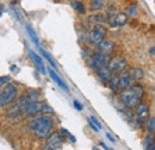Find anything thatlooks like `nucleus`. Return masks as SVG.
<instances>
[{"instance_id":"f257e3e1","label":"nucleus","mask_w":155,"mask_h":150,"mask_svg":"<svg viewBox=\"0 0 155 150\" xmlns=\"http://www.w3.org/2000/svg\"><path fill=\"white\" fill-rule=\"evenodd\" d=\"M143 95H144L143 87L140 83H133L129 87L120 91L119 98H120V101L128 109L131 110V109H135L140 103H142Z\"/></svg>"},{"instance_id":"f03ea898","label":"nucleus","mask_w":155,"mask_h":150,"mask_svg":"<svg viewBox=\"0 0 155 150\" xmlns=\"http://www.w3.org/2000/svg\"><path fill=\"white\" fill-rule=\"evenodd\" d=\"M28 128L38 138H47L49 136V133L51 132L53 128H54V120L50 116L44 114V116H41V117L32 118L28 123Z\"/></svg>"},{"instance_id":"7ed1b4c3","label":"nucleus","mask_w":155,"mask_h":150,"mask_svg":"<svg viewBox=\"0 0 155 150\" xmlns=\"http://www.w3.org/2000/svg\"><path fill=\"white\" fill-rule=\"evenodd\" d=\"M17 95V87L12 83H6L4 85L1 92H0V107H4V106H7L10 105L15 98Z\"/></svg>"},{"instance_id":"20e7f679","label":"nucleus","mask_w":155,"mask_h":150,"mask_svg":"<svg viewBox=\"0 0 155 150\" xmlns=\"http://www.w3.org/2000/svg\"><path fill=\"white\" fill-rule=\"evenodd\" d=\"M64 142V136L61 132H54V133H49V136L47 137V142L44 145V149L47 150H56L62 148V144Z\"/></svg>"},{"instance_id":"39448f33","label":"nucleus","mask_w":155,"mask_h":150,"mask_svg":"<svg viewBox=\"0 0 155 150\" xmlns=\"http://www.w3.org/2000/svg\"><path fill=\"white\" fill-rule=\"evenodd\" d=\"M107 67L111 69L112 73H122L127 69L128 67V61L127 58L120 55L114 57H109V61H107Z\"/></svg>"},{"instance_id":"423d86ee","label":"nucleus","mask_w":155,"mask_h":150,"mask_svg":"<svg viewBox=\"0 0 155 150\" xmlns=\"http://www.w3.org/2000/svg\"><path fill=\"white\" fill-rule=\"evenodd\" d=\"M106 37V28L103 26L101 24L99 25H94V28L91 30L90 32V38H91V42L98 44L99 42H101L104 38Z\"/></svg>"},{"instance_id":"0eeeda50","label":"nucleus","mask_w":155,"mask_h":150,"mask_svg":"<svg viewBox=\"0 0 155 150\" xmlns=\"http://www.w3.org/2000/svg\"><path fill=\"white\" fill-rule=\"evenodd\" d=\"M107 61H109V55H105V54H101V53L97 51L94 55L90 57L88 63L93 69H98V68L107 64Z\"/></svg>"},{"instance_id":"6e6552de","label":"nucleus","mask_w":155,"mask_h":150,"mask_svg":"<svg viewBox=\"0 0 155 150\" xmlns=\"http://www.w3.org/2000/svg\"><path fill=\"white\" fill-rule=\"evenodd\" d=\"M133 83L134 81L130 77V75L128 74V72L124 70L122 73H117V91H122Z\"/></svg>"},{"instance_id":"1a4fd4ad","label":"nucleus","mask_w":155,"mask_h":150,"mask_svg":"<svg viewBox=\"0 0 155 150\" xmlns=\"http://www.w3.org/2000/svg\"><path fill=\"white\" fill-rule=\"evenodd\" d=\"M135 109H136V120H137V123L140 125H142L146 122V119L149 117V106L147 104L140 103Z\"/></svg>"},{"instance_id":"9d476101","label":"nucleus","mask_w":155,"mask_h":150,"mask_svg":"<svg viewBox=\"0 0 155 150\" xmlns=\"http://www.w3.org/2000/svg\"><path fill=\"white\" fill-rule=\"evenodd\" d=\"M127 21H128V16L124 12H119V13L114 15L111 18L109 19V25L111 28H119V26L125 25Z\"/></svg>"},{"instance_id":"9b49d317","label":"nucleus","mask_w":155,"mask_h":150,"mask_svg":"<svg viewBox=\"0 0 155 150\" xmlns=\"http://www.w3.org/2000/svg\"><path fill=\"white\" fill-rule=\"evenodd\" d=\"M115 50V43L109 39H103L101 42H99L97 44V51L105 54V55H110L112 51Z\"/></svg>"},{"instance_id":"f8f14e48","label":"nucleus","mask_w":155,"mask_h":150,"mask_svg":"<svg viewBox=\"0 0 155 150\" xmlns=\"http://www.w3.org/2000/svg\"><path fill=\"white\" fill-rule=\"evenodd\" d=\"M47 73L50 75V77H51V79H53V80H54V81L58 83V87H61V88H62L64 92H69V88H68L67 83H66V82H64V81H63V80H62V79L58 76V73H56V70H54L53 68H49V69L47 70Z\"/></svg>"},{"instance_id":"ddd939ff","label":"nucleus","mask_w":155,"mask_h":150,"mask_svg":"<svg viewBox=\"0 0 155 150\" xmlns=\"http://www.w3.org/2000/svg\"><path fill=\"white\" fill-rule=\"evenodd\" d=\"M29 55H30V57L32 58L34 63L36 64V67H37V69H38L39 72H41L42 74H47V70H45V67H44V62H43V60H42V58H41L36 53H34L32 50H29Z\"/></svg>"},{"instance_id":"4468645a","label":"nucleus","mask_w":155,"mask_h":150,"mask_svg":"<svg viewBox=\"0 0 155 150\" xmlns=\"http://www.w3.org/2000/svg\"><path fill=\"white\" fill-rule=\"evenodd\" d=\"M96 70H97L98 76H99L103 81H107V80L110 79V76L114 74V73L111 72V69L107 67V64H105V66L98 68V69H96Z\"/></svg>"},{"instance_id":"2eb2a0df","label":"nucleus","mask_w":155,"mask_h":150,"mask_svg":"<svg viewBox=\"0 0 155 150\" xmlns=\"http://www.w3.org/2000/svg\"><path fill=\"white\" fill-rule=\"evenodd\" d=\"M128 74L130 75V77L133 79L134 82H138V81L142 80L143 76H144V73H143L142 68H136V67L135 68L129 69V70H128Z\"/></svg>"},{"instance_id":"dca6fc26","label":"nucleus","mask_w":155,"mask_h":150,"mask_svg":"<svg viewBox=\"0 0 155 150\" xmlns=\"http://www.w3.org/2000/svg\"><path fill=\"white\" fill-rule=\"evenodd\" d=\"M103 20H104V17L100 13H94V15L88 17V23L91 25H99V24L103 23Z\"/></svg>"},{"instance_id":"f3484780","label":"nucleus","mask_w":155,"mask_h":150,"mask_svg":"<svg viewBox=\"0 0 155 150\" xmlns=\"http://www.w3.org/2000/svg\"><path fill=\"white\" fill-rule=\"evenodd\" d=\"M39 50H41V54L43 55V57H44V58H45V60H47V61H48V62L50 63L51 68H54V70H58V66H56V63L54 62V60L51 58V56H50V55H49V54H48V53H47V51H45L44 49L39 48Z\"/></svg>"},{"instance_id":"a211bd4d","label":"nucleus","mask_w":155,"mask_h":150,"mask_svg":"<svg viewBox=\"0 0 155 150\" xmlns=\"http://www.w3.org/2000/svg\"><path fill=\"white\" fill-rule=\"evenodd\" d=\"M146 128L149 133H153L155 130V119L154 117H148L146 119Z\"/></svg>"},{"instance_id":"6ab92c4d","label":"nucleus","mask_w":155,"mask_h":150,"mask_svg":"<svg viewBox=\"0 0 155 150\" xmlns=\"http://www.w3.org/2000/svg\"><path fill=\"white\" fill-rule=\"evenodd\" d=\"M104 5V0H91V11H99Z\"/></svg>"},{"instance_id":"aec40b11","label":"nucleus","mask_w":155,"mask_h":150,"mask_svg":"<svg viewBox=\"0 0 155 150\" xmlns=\"http://www.w3.org/2000/svg\"><path fill=\"white\" fill-rule=\"evenodd\" d=\"M72 7H73L75 11H78L79 13H81V15L86 13V10H85L84 4L80 2V1H73V2H72Z\"/></svg>"},{"instance_id":"412c9836","label":"nucleus","mask_w":155,"mask_h":150,"mask_svg":"<svg viewBox=\"0 0 155 150\" xmlns=\"http://www.w3.org/2000/svg\"><path fill=\"white\" fill-rule=\"evenodd\" d=\"M26 30H28V34H29L30 38L32 39V42H34L36 45H39V39H38V37H37V35H36V32L34 31V29H32L31 26H26Z\"/></svg>"},{"instance_id":"4be33fe9","label":"nucleus","mask_w":155,"mask_h":150,"mask_svg":"<svg viewBox=\"0 0 155 150\" xmlns=\"http://www.w3.org/2000/svg\"><path fill=\"white\" fill-rule=\"evenodd\" d=\"M144 149H150L154 150L155 149V143H154V137L152 135H149L146 139V143H144Z\"/></svg>"},{"instance_id":"5701e85b","label":"nucleus","mask_w":155,"mask_h":150,"mask_svg":"<svg viewBox=\"0 0 155 150\" xmlns=\"http://www.w3.org/2000/svg\"><path fill=\"white\" fill-rule=\"evenodd\" d=\"M137 11H138V7H137V5L134 4V5H130L129 7H128V10H127V12H125V15L129 17H134L136 16V13H137Z\"/></svg>"},{"instance_id":"b1692460","label":"nucleus","mask_w":155,"mask_h":150,"mask_svg":"<svg viewBox=\"0 0 155 150\" xmlns=\"http://www.w3.org/2000/svg\"><path fill=\"white\" fill-rule=\"evenodd\" d=\"M61 133H62V135H66V136H67V137H68L71 141L75 142V137H74V136H73L71 132L68 131V130H66V129H61Z\"/></svg>"},{"instance_id":"393cba45","label":"nucleus","mask_w":155,"mask_h":150,"mask_svg":"<svg viewBox=\"0 0 155 150\" xmlns=\"http://www.w3.org/2000/svg\"><path fill=\"white\" fill-rule=\"evenodd\" d=\"M88 119H90V120H91V122H92V123H93V124H94V125L97 126V128L99 129V130L101 129V124H100V123L98 122V119L96 118V117H94V116H91V117H90Z\"/></svg>"},{"instance_id":"a878e982","label":"nucleus","mask_w":155,"mask_h":150,"mask_svg":"<svg viewBox=\"0 0 155 150\" xmlns=\"http://www.w3.org/2000/svg\"><path fill=\"white\" fill-rule=\"evenodd\" d=\"M73 106L77 109L78 111H82V110H84V106H82V104H80L78 100H73Z\"/></svg>"},{"instance_id":"bb28decb","label":"nucleus","mask_w":155,"mask_h":150,"mask_svg":"<svg viewBox=\"0 0 155 150\" xmlns=\"http://www.w3.org/2000/svg\"><path fill=\"white\" fill-rule=\"evenodd\" d=\"M10 81V76H0V85H6Z\"/></svg>"},{"instance_id":"cd10ccee","label":"nucleus","mask_w":155,"mask_h":150,"mask_svg":"<svg viewBox=\"0 0 155 150\" xmlns=\"http://www.w3.org/2000/svg\"><path fill=\"white\" fill-rule=\"evenodd\" d=\"M88 123H90V126H91V128H92V130H93V131L99 132V129H98L97 126H96V125H94V124H93V123H92V122H91V120H90V119H88Z\"/></svg>"},{"instance_id":"c85d7f7f","label":"nucleus","mask_w":155,"mask_h":150,"mask_svg":"<svg viewBox=\"0 0 155 150\" xmlns=\"http://www.w3.org/2000/svg\"><path fill=\"white\" fill-rule=\"evenodd\" d=\"M106 136H107V138H109V139H110L111 142H115V141H116V139H115V138H114V137H112V136H111L110 133H106Z\"/></svg>"},{"instance_id":"c756f323","label":"nucleus","mask_w":155,"mask_h":150,"mask_svg":"<svg viewBox=\"0 0 155 150\" xmlns=\"http://www.w3.org/2000/svg\"><path fill=\"white\" fill-rule=\"evenodd\" d=\"M100 145H101V147H103L104 149H109V147H106V144H105V143H103V142L100 143Z\"/></svg>"},{"instance_id":"7c9ffc66","label":"nucleus","mask_w":155,"mask_h":150,"mask_svg":"<svg viewBox=\"0 0 155 150\" xmlns=\"http://www.w3.org/2000/svg\"><path fill=\"white\" fill-rule=\"evenodd\" d=\"M150 54H152V55H154V47H152V48H150Z\"/></svg>"}]
</instances>
